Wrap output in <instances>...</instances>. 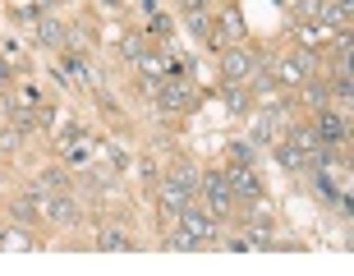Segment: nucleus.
<instances>
[{"instance_id": "obj_1", "label": "nucleus", "mask_w": 354, "mask_h": 276, "mask_svg": "<svg viewBox=\"0 0 354 276\" xmlns=\"http://www.w3.org/2000/svg\"><path fill=\"white\" fill-rule=\"evenodd\" d=\"M317 138V147H336L341 152L345 143H350V116H341V111H331V106H317V120L308 125Z\"/></svg>"}, {"instance_id": "obj_2", "label": "nucleus", "mask_w": 354, "mask_h": 276, "mask_svg": "<svg viewBox=\"0 0 354 276\" xmlns=\"http://www.w3.org/2000/svg\"><path fill=\"white\" fill-rule=\"evenodd\" d=\"M267 74L276 79V88H290V92H299V88H304V79L313 74V55H308V51L281 55V60H272V65H267Z\"/></svg>"}, {"instance_id": "obj_3", "label": "nucleus", "mask_w": 354, "mask_h": 276, "mask_svg": "<svg viewBox=\"0 0 354 276\" xmlns=\"http://www.w3.org/2000/svg\"><path fill=\"white\" fill-rule=\"evenodd\" d=\"M152 97H157V106L166 111V116H180V111L194 106V83H184L180 74H175V79H157Z\"/></svg>"}, {"instance_id": "obj_4", "label": "nucleus", "mask_w": 354, "mask_h": 276, "mask_svg": "<svg viewBox=\"0 0 354 276\" xmlns=\"http://www.w3.org/2000/svg\"><path fill=\"white\" fill-rule=\"evenodd\" d=\"M198 194L207 198V217H212V221L230 217V189H225V175H221V171L198 175Z\"/></svg>"}, {"instance_id": "obj_5", "label": "nucleus", "mask_w": 354, "mask_h": 276, "mask_svg": "<svg viewBox=\"0 0 354 276\" xmlns=\"http://www.w3.org/2000/svg\"><path fill=\"white\" fill-rule=\"evenodd\" d=\"M175 217H180V230H184L189 239H194L198 249H207V244H216V239H212V230H216V221H212V217H207L203 208H198V203H189V208H180Z\"/></svg>"}, {"instance_id": "obj_6", "label": "nucleus", "mask_w": 354, "mask_h": 276, "mask_svg": "<svg viewBox=\"0 0 354 276\" xmlns=\"http://www.w3.org/2000/svg\"><path fill=\"white\" fill-rule=\"evenodd\" d=\"M225 189H230V198H244V203H253V198H263V180H258V171L253 166H225Z\"/></svg>"}, {"instance_id": "obj_7", "label": "nucleus", "mask_w": 354, "mask_h": 276, "mask_svg": "<svg viewBox=\"0 0 354 276\" xmlns=\"http://www.w3.org/2000/svg\"><path fill=\"white\" fill-rule=\"evenodd\" d=\"M41 217H51V221H60V226H74L79 221V198L69 194V189H55V194L41 189Z\"/></svg>"}, {"instance_id": "obj_8", "label": "nucleus", "mask_w": 354, "mask_h": 276, "mask_svg": "<svg viewBox=\"0 0 354 276\" xmlns=\"http://www.w3.org/2000/svg\"><path fill=\"white\" fill-rule=\"evenodd\" d=\"M253 69H258V60H253L244 46H225V51H221V74H225V83H249Z\"/></svg>"}, {"instance_id": "obj_9", "label": "nucleus", "mask_w": 354, "mask_h": 276, "mask_svg": "<svg viewBox=\"0 0 354 276\" xmlns=\"http://www.w3.org/2000/svg\"><path fill=\"white\" fill-rule=\"evenodd\" d=\"M194 189H189V184H180V180H175V175H171V180H166V184H161V194H157V203H161V212H171V217H175V212H180V208H189V203H194Z\"/></svg>"}, {"instance_id": "obj_10", "label": "nucleus", "mask_w": 354, "mask_h": 276, "mask_svg": "<svg viewBox=\"0 0 354 276\" xmlns=\"http://www.w3.org/2000/svg\"><path fill=\"white\" fill-rule=\"evenodd\" d=\"M32 24H37V42H41V46H51V51H60V46H65V24H60V19L37 14Z\"/></svg>"}, {"instance_id": "obj_11", "label": "nucleus", "mask_w": 354, "mask_h": 276, "mask_svg": "<svg viewBox=\"0 0 354 276\" xmlns=\"http://www.w3.org/2000/svg\"><path fill=\"white\" fill-rule=\"evenodd\" d=\"M276 161H281L286 171H308V166H313V157H308L299 143H281L276 147Z\"/></svg>"}, {"instance_id": "obj_12", "label": "nucleus", "mask_w": 354, "mask_h": 276, "mask_svg": "<svg viewBox=\"0 0 354 276\" xmlns=\"http://www.w3.org/2000/svg\"><path fill=\"white\" fill-rule=\"evenodd\" d=\"M97 249H102V253H129V249H133V239L124 235L120 226H106L102 235H97Z\"/></svg>"}, {"instance_id": "obj_13", "label": "nucleus", "mask_w": 354, "mask_h": 276, "mask_svg": "<svg viewBox=\"0 0 354 276\" xmlns=\"http://www.w3.org/2000/svg\"><path fill=\"white\" fill-rule=\"evenodd\" d=\"M225 111L230 116H249V92H244V83H225Z\"/></svg>"}, {"instance_id": "obj_14", "label": "nucleus", "mask_w": 354, "mask_h": 276, "mask_svg": "<svg viewBox=\"0 0 354 276\" xmlns=\"http://www.w3.org/2000/svg\"><path fill=\"white\" fill-rule=\"evenodd\" d=\"M133 65L143 69V74H147V83H152V79H161V69H166V55H161V51H152V46H147V51L138 55ZM152 88H157V83H152Z\"/></svg>"}, {"instance_id": "obj_15", "label": "nucleus", "mask_w": 354, "mask_h": 276, "mask_svg": "<svg viewBox=\"0 0 354 276\" xmlns=\"http://www.w3.org/2000/svg\"><path fill=\"white\" fill-rule=\"evenodd\" d=\"M88 161H92V143H88V138H83V143L74 138V143H69V152H65V166H74V171H83Z\"/></svg>"}, {"instance_id": "obj_16", "label": "nucleus", "mask_w": 354, "mask_h": 276, "mask_svg": "<svg viewBox=\"0 0 354 276\" xmlns=\"http://www.w3.org/2000/svg\"><path fill=\"white\" fill-rule=\"evenodd\" d=\"M253 143H276V116L272 111L253 120Z\"/></svg>"}, {"instance_id": "obj_17", "label": "nucleus", "mask_w": 354, "mask_h": 276, "mask_svg": "<svg viewBox=\"0 0 354 276\" xmlns=\"http://www.w3.org/2000/svg\"><path fill=\"white\" fill-rule=\"evenodd\" d=\"M225 157H230V166H253V143H244V138H235V143L225 147Z\"/></svg>"}, {"instance_id": "obj_18", "label": "nucleus", "mask_w": 354, "mask_h": 276, "mask_svg": "<svg viewBox=\"0 0 354 276\" xmlns=\"http://www.w3.org/2000/svg\"><path fill=\"white\" fill-rule=\"evenodd\" d=\"M0 249H5V253H28V249H32V239L19 235V230H5V235H0Z\"/></svg>"}, {"instance_id": "obj_19", "label": "nucleus", "mask_w": 354, "mask_h": 276, "mask_svg": "<svg viewBox=\"0 0 354 276\" xmlns=\"http://www.w3.org/2000/svg\"><path fill=\"white\" fill-rule=\"evenodd\" d=\"M304 97H308V102H313V106H327L331 102V88H322V83H313V79H304Z\"/></svg>"}, {"instance_id": "obj_20", "label": "nucleus", "mask_w": 354, "mask_h": 276, "mask_svg": "<svg viewBox=\"0 0 354 276\" xmlns=\"http://www.w3.org/2000/svg\"><path fill=\"white\" fill-rule=\"evenodd\" d=\"M24 143V129H0V157H14Z\"/></svg>"}, {"instance_id": "obj_21", "label": "nucleus", "mask_w": 354, "mask_h": 276, "mask_svg": "<svg viewBox=\"0 0 354 276\" xmlns=\"http://www.w3.org/2000/svg\"><path fill=\"white\" fill-rule=\"evenodd\" d=\"M37 189H51V194H55V189H69V175L65 171H41Z\"/></svg>"}, {"instance_id": "obj_22", "label": "nucleus", "mask_w": 354, "mask_h": 276, "mask_svg": "<svg viewBox=\"0 0 354 276\" xmlns=\"http://www.w3.org/2000/svg\"><path fill=\"white\" fill-rule=\"evenodd\" d=\"M198 175H203V171H198V166H189V161H180V166H175V180H180V184H189L194 194H198Z\"/></svg>"}, {"instance_id": "obj_23", "label": "nucleus", "mask_w": 354, "mask_h": 276, "mask_svg": "<svg viewBox=\"0 0 354 276\" xmlns=\"http://www.w3.org/2000/svg\"><path fill=\"white\" fill-rule=\"evenodd\" d=\"M0 60H10V65H24V51H19V42H14V37L0 42Z\"/></svg>"}, {"instance_id": "obj_24", "label": "nucleus", "mask_w": 354, "mask_h": 276, "mask_svg": "<svg viewBox=\"0 0 354 276\" xmlns=\"http://www.w3.org/2000/svg\"><path fill=\"white\" fill-rule=\"evenodd\" d=\"M143 51H147V42H143V37H124V60H138Z\"/></svg>"}, {"instance_id": "obj_25", "label": "nucleus", "mask_w": 354, "mask_h": 276, "mask_svg": "<svg viewBox=\"0 0 354 276\" xmlns=\"http://www.w3.org/2000/svg\"><path fill=\"white\" fill-rule=\"evenodd\" d=\"M166 249H175V253H194L198 244H194L189 235H171V239H166Z\"/></svg>"}, {"instance_id": "obj_26", "label": "nucleus", "mask_w": 354, "mask_h": 276, "mask_svg": "<svg viewBox=\"0 0 354 276\" xmlns=\"http://www.w3.org/2000/svg\"><path fill=\"white\" fill-rule=\"evenodd\" d=\"M106 161H111L115 171H124V166H129V152H124V147H111V152H106Z\"/></svg>"}, {"instance_id": "obj_27", "label": "nucleus", "mask_w": 354, "mask_h": 276, "mask_svg": "<svg viewBox=\"0 0 354 276\" xmlns=\"http://www.w3.org/2000/svg\"><path fill=\"white\" fill-rule=\"evenodd\" d=\"M79 125H60V134H55V138H60V143H74V138H79Z\"/></svg>"}, {"instance_id": "obj_28", "label": "nucleus", "mask_w": 354, "mask_h": 276, "mask_svg": "<svg viewBox=\"0 0 354 276\" xmlns=\"http://www.w3.org/2000/svg\"><path fill=\"white\" fill-rule=\"evenodd\" d=\"M10 83H14V65H10V60H0V88H10Z\"/></svg>"}, {"instance_id": "obj_29", "label": "nucleus", "mask_w": 354, "mask_h": 276, "mask_svg": "<svg viewBox=\"0 0 354 276\" xmlns=\"http://www.w3.org/2000/svg\"><path fill=\"white\" fill-rule=\"evenodd\" d=\"M102 5H106V10H120V5H124V0H102Z\"/></svg>"}]
</instances>
